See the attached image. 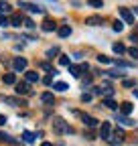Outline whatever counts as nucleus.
<instances>
[{
	"mask_svg": "<svg viewBox=\"0 0 138 146\" xmlns=\"http://www.w3.org/2000/svg\"><path fill=\"white\" fill-rule=\"evenodd\" d=\"M90 100H92L90 94H83V96H81V102H90Z\"/></svg>",
	"mask_w": 138,
	"mask_h": 146,
	"instance_id": "e433bc0d",
	"label": "nucleus"
},
{
	"mask_svg": "<svg viewBox=\"0 0 138 146\" xmlns=\"http://www.w3.org/2000/svg\"><path fill=\"white\" fill-rule=\"evenodd\" d=\"M85 25L98 27V25H102V18H100V16H90V18H85Z\"/></svg>",
	"mask_w": 138,
	"mask_h": 146,
	"instance_id": "9b49d317",
	"label": "nucleus"
},
{
	"mask_svg": "<svg viewBox=\"0 0 138 146\" xmlns=\"http://www.w3.org/2000/svg\"><path fill=\"white\" fill-rule=\"evenodd\" d=\"M106 73H108L110 77H122L124 75V73H120V71H106Z\"/></svg>",
	"mask_w": 138,
	"mask_h": 146,
	"instance_id": "2f4dec72",
	"label": "nucleus"
},
{
	"mask_svg": "<svg viewBox=\"0 0 138 146\" xmlns=\"http://www.w3.org/2000/svg\"><path fill=\"white\" fill-rule=\"evenodd\" d=\"M88 4H90V6H94V8H102V6H104L102 0H88Z\"/></svg>",
	"mask_w": 138,
	"mask_h": 146,
	"instance_id": "aec40b11",
	"label": "nucleus"
},
{
	"mask_svg": "<svg viewBox=\"0 0 138 146\" xmlns=\"http://www.w3.org/2000/svg\"><path fill=\"white\" fill-rule=\"evenodd\" d=\"M69 71H71L75 77H79V75H81V67H77V65H69Z\"/></svg>",
	"mask_w": 138,
	"mask_h": 146,
	"instance_id": "a211bd4d",
	"label": "nucleus"
},
{
	"mask_svg": "<svg viewBox=\"0 0 138 146\" xmlns=\"http://www.w3.org/2000/svg\"><path fill=\"white\" fill-rule=\"evenodd\" d=\"M120 122H122L124 126H134V122H132V120H128L126 116H120Z\"/></svg>",
	"mask_w": 138,
	"mask_h": 146,
	"instance_id": "bb28decb",
	"label": "nucleus"
},
{
	"mask_svg": "<svg viewBox=\"0 0 138 146\" xmlns=\"http://www.w3.org/2000/svg\"><path fill=\"white\" fill-rule=\"evenodd\" d=\"M134 12H136V14H138V6H136V8H134Z\"/></svg>",
	"mask_w": 138,
	"mask_h": 146,
	"instance_id": "a19ab883",
	"label": "nucleus"
},
{
	"mask_svg": "<svg viewBox=\"0 0 138 146\" xmlns=\"http://www.w3.org/2000/svg\"><path fill=\"white\" fill-rule=\"evenodd\" d=\"M27 81H29V83L39 81V73H37V71H27Z\"/></svg>",
	"mask_w": 138,
	"mask_h": 146,
	"instance_id": "ddd939ff",
	"label": "nucleus"
},
{
	"mask_svg": "<svg viewBox=\"0 0 138 146\" xmlns=\"http://www.w3.org/2000/svg\"><path fill=\"white\" fill-rule=\"evenodd\" d=\"M25 27H27V29H34L37 25H34V23L31 21V18H25Z\"/></svg>",
	"mask_w": 138,
	"mask_h": 146,
	"instance_id": "c756f323",
	"label": "nucleus"
},
{
	"mask_svg": "<svg viewBox=\"0 0 138 146\" xmlns=\"http://www.w3.org/2000/svg\"><path fill=\"white\" fill-rule=\"evenodd\" d=\"M116 138H118V142H122L124 140V130H120V128H118V130H116Z\"/></svg>",
	"mask_w": 138,
	"mask_h": 146,
	"instance_id": "c85d7f7f",
	"label": "nucleus"
},
{
	"mask_svg": "<svg viewBox=\"0 0 138 146\" xmlns=\"http://www.w3.org/2000/svg\"><path fill=\"white\" fill-rule=\"evenodd\" d=\"M122 85H124V87H132V85H134V79H124Z\"/></svg>",
	"mask_w": 138,
	"mask_h": 146,
	"instance_id": "f704fd0d",
	"label": "nucleus"
},
{
	"mask_svg": "<svg viewBox=\"0 0 138 146\" xmlns=\"http://www.w3.org/2000/svg\"><path fill=\"white\" fill-rule=\"evenodd\" d=\"M130 41L134 43V47L138 49V33H132V36H130Z\"/></svg>",
	"mask_w": 138,
	"mask_h": 146,
	"instance_id": "7c9ffc66",
	"label": "nucleus"
},
{
	"mask_svg": "<svg viewBox=\"0 0 138 146\" xmlns=\"http://www.w3.org/2000/svg\"><path fill=\"white\" fill-rule=\"evenodd\" d=\"M41 100H43L45 104H53V94H43Z\"/></svg>",
	"mask_w": 138,
	"mask_h": 146,
	"instance_id": "412c9836",
	"label": "nucleus"
},
{
	"mask_svg": "<svg viewBox=\"0 0 138 146\" xmlns=\"http://www.w3.org/2000/svg\"><path fill=\"white\" fill-rule=\"evenodd\" d=\"M21 23H23V16L21 14H12L10 16V27H21Z\"/></svg>",
	"mask_w": 138,
	"mask_h": 146,
	"instance_id": "f8f14e48",
	"label": "nucleus"
},
{
	"mask_svg": "<svg viewBox=\"0 0 138 146\" xmlns=\"http://www.w3.org/2000/svg\"><path fill=\"white\" fill-rule=\"evenodd\" d=\"M114 53H118V55H122V53H126V47H124L122 43H116V45H114Z\"/></svg>",
	"mask_w": 138,
	"mask_h": 146,
	"instance_id": "f3484780",
	"label": "nucleus"
},
{
	"mask_svg": "<svg viewBox=\"0 0 138 146\" xmlns=\"http://www.w3.org/2000/svg\"><path fill=\"white\" fill-rule=\"evenodd\" d=\"M120 16H122L128 25H136V23H134V14H132L128 8H120Z\"/></svg>",
	"mask_w": 138,
	"mask_h": 146,
	"instance_id": "7ed1b4c3",
	"label": "nucleus"
},
{
	"mask_svg": "<svg viewBox=\"0 0 138 146\" xmlns=\"http://www.w3.org/2000/svg\"><path fill=\"white\" fill-rule=\"evenodd\" d=\"M41 146H53V144H51V142H43Z\"/></svg>",
	"mask_w": 138,
	"mask_h": 146,
	"instance_id": "58836bf2",
	"label": "nucleus"
},
{
	"mask_svg": "<svg viewBox=\"0 0 138 146\" xmlns=\"http://www.w3.org/2000/svg\"><path fill=\"white\" fill-rule=\"evenodd\" d=\"M102 104H104V106H108L110 110H118V104H116L114 100H110V98H106V100H104Z\"/></svg>",
	"mask_w": 138,
	"mask_h": 146,
	"instance_id": "dca6fc26",
	"label": "nucleus"
},
{
	"mask_svg": "<svg viewBox=\"0 0 138 146\" xmlns=\"http://www.w3.org/2000/svg\"><path fill=\"white\" fill-rule=\"evenodd\" d=\"M98 61H100V63H106V65H108V63H112V59H110V57H106V55H98Z\"/></svg>",
	"mask_w": 138,
	"mask_h": 146,
	"instance_id": "b1692460",
	"label": "nucleus"
},
{
	"mask_svg": "<svg viewBox=\"0 0 138 146\" xmlns=\"http://www.w3.org/2000/svg\"><path fill=\"white\" fill-rule=\"evenodd\" d=\"M57 29V25L51 21V18H45V23H43V31L45 33H51V31H55Z\"/></svg>",
	"mask_w": 138,
	"mask_h": 146,
	"instance_id": "1a4fd4ad",
	"label": "nucleus"
},
{
	"mask_svg": "<svg viewBox=\"0 0 138 146\" xmlns=\"http://www.w3.org/2000/svg\"><path fill=\"white\" fill-rule=\"evenodd\" d=\"M53 130H55L57 134H67V132H69V124H67L63 118L55 116V118H53Z\"/></svg>",
	"mask_w": 138,
	"mask_h": 146,
	"instance_id": "f257e3e1",
	"label": "nucleus"
},
{
	"mask_svg": "<svg viewBox=\"0 0 138 146\" xmlns=\"http://www.w3.org/2000/svg\"><path fill=\"white\" fill-rule=\"evenodd\" d=\"M57 35L61 36V39H65V36H69V35H71V27H69V25L59 27V29H57Z\"/></svg>",
	"mask_w": 138,
	"mask_h": 146,
	"instance_id": "39448f33",
	"label": "nucleus"
},
{
	"mask_svg": "<svg viewBox=\"0 0 138 146\" xmlns=\"http://www.w3.org/2000/svg\"><path fill=\"white\" fill-rule=\"evenodd\" d=\"M128 55H130V57H132V59H136V61H138V49H136V47H132V49H128Z\"/></svg>",
	"mask_w": 138,
	"mask_h": 146,
	"instance_id": "5701e85b",
	"label": "nucleus"
},
{
	"mask_svg": "<svg viewBox=\"0 0 138 146\" xmlns=\"http://www.w3.org/2000/svg\"><path fill=\"white\" fill-rule=\"evenodd\" d=\"M6 10H10V6H8L6 2H2V0H0V12H6Z\"/></svg>",
	"mask_w": 138,
	"mask_h": 146,
	"instance_id": "72a5a7b5",
	"label": "nucleus"
},
{
	"mask_svg": "<svg viewBox=\"0 0 138 146\" xmlns=\"http://www.w3.org/2000/svg\"><path fill=\"white\" fill-rule=\"evenodd\" d=\"M2 81L8 83V85H12V83H16V75H14V73H6V75L2 77Z\"/></svg>",
	"mask_w": 138,
	"mask_h": 146,
	"instance_id": "4468645a",
	"label": "nucleus"
},
{
	"mask_svg": "<svg viewBox=\"0 0 138 146\" xmlns=\"http://www.w3.org/2000/svg\"><path fill=\"white\" fill-rule=\"evenodd\" d=\"M4 124H6V116L0 114V126H4Z\"/></svg>",
	"mask_w": 138,
	"mask_h": 146,
	"instance_id": "4c0bfd02",
	"label": "nucleus"
},
{
	"mask_svg": "<svg viewBox=\"0 0 138 146\" xmlns=\"http://www.w3.org/2000/svg\"><path fill=\"white\" fill-rule=\"evenodd\" d=\"M12 65H14L16 71H25V69H27V59H25V57H16Z\"/></svg>",
	"mask_w": 138,
	"mask_h": 146,
	"instance_id": "20e7f679",
	"label": "nucleus"
},
{
	"mask_svg": "<svg viewBox=\"0 0 138 146\" xmlns=\"http://www.w3.org/2000/svg\"><path fill=\"white\" fill-rule=\"evenodd\" d=\"M83 124L88 126V128H96L98 126V120L94 116H88V114H83Z\"/></svg>",
	"mask_w": 138,
	"mask_h": 146,
	"instance_id": "423d86ee",
	"label": "nucleus"
},
{
	"mask_svg": "<svg viewBox=\"0 0 138 146\" xmlns=\"http://www.w3.org/2000/svg\"><path fill=\"white\" fill-rule=\"evenodd\" d=\"M0 27H10V18H6V16H0Z\"/></svg>",
	"mask_w": 138,
	"mask_h": 146,
	"instance_id": "a878e982",
	"label": "nucleus"
},
{
	"mask_svg": "<svg viewBox=\"0 0 138 146\" xmlns=\"http://www.w3.org/2000/svg\"><path fill=\"white\" fill-rule=\"evenodd\" d=\"M53 89H57V91H67L69 85H67L65 81H57V83H53Z\"/></svg>",
	"mask_w": 138,
	"mask_h": 146,
	"instance_id": "2eb2a0df",
	"label": "nucleus"
},
{
	"mask_svg": "<svg viewBox=\"0 0 138 146\" xmlns=\"http://www.w3.org/2000/svg\"><path fill=\"white\" fill-rule=\"evenodd\" d=\"M110 134H112V126H110V122H102V126H100V138L110 140Z\"/></svg>",
	"mask_w": 138,
	"mask_h": 146,
	"instance_id": "f03ea898",
	"label": "nucleus"
},
{
	"mask_svg": "<svg viewBox=\"0 0 138 146\" xmlns=\"http://www.w3.org/2000/svg\"><path fill=\"white\" fill-rule=\"evenodd\" d=\"M132 104L130 102H124V104H120V112H122V116H128V114H132Z\"/></svg>",
	"mask_w": 138,
	"mask_h": 146,
	"instance_id": "6e6552de",
	"label": "nucleus"
},
{
	"mask_svg": "<svg viewBox=\"0 0 138 146\" xmlns=\"http://www.w3.org/2000/svg\"><path fill=\"white\" fill-rule=\"evenodd\" d=\"M23 138H25L27 142H33V140H34V134H33V132H25V134H23Z\"/></svg>",
	"mask_w": 138,
	"mask_h": 146,
	"instance_id": "cd10ccee",
	"label": "nucleus"
},
{
	"mask_svg": "<svg viewBox=\"0 0 138 146\" xmlns=\"http://www.w3.org/2000/svg\"><path fill=\"white\" fill-rule=\"evenodd\" d=\"M0 140H2V142H8V144H16V142H14L8 134H4V132H0Z\"/></svg>",
	"mask_w": 138,
	"mask_h": 146,
	"instance_id": "6ab92c4d",
	"label": "nucleus"
},
{
	"mask_svg": "<svg viewBox=\"0 0 138 146\" xmlns=\"http://www.w3.org/2000/svg\"><path fill=\"white\" fill-rule=\"evenodd\" d=\"M104 94H106V96H108V98H110V96H112V94H114V89H112V87H106V89H104Z\"/></svg>",
	"mask_w": 138,
	"mask_h": 146,
	"instance_id": "c9c22d12",
	"label": "nucleus"
},
{
	"mask_svg": "<svg viewBox=\"0 0 138 146\" xmlns=\"http://www.w3.org/2000/svg\"><path fill=\"white\" fill-rule=\"evenodd\" d=\"M59 63H61L63 67H69V65H71V61H69V57H67V55H63V57H59Z\"/></svg>",
	"mask_w": 138,
	"mask_h": 146,
	"instance_id": "4be33fe9",
	"label": "nucleus"
},
{
	"mask_svg": "<svg viewBox=\"0 0 138 146\" xmlns=\"http://www.w3.org/2000/svg\"><path fill=\"white\" fill-rule=\"evenodd\" d=\"M14 91H16L19 96H21V94H23V96H27L31 89H29V83H16V89H14Z\"/></svg>",
	"mask_w": 138,
	"mask_h": 146,
	"instance_id": "9d476101",
	"label": "nucleus"
},
{
	"mask_svg": "<svg viewBox=\"0 0 138 146\" xmlns=\"http://www.w3.org/2000/svg\"><path fill=\"white\" fill-rule=\"evenodd\" d=\"M114 31H116V33H122V31H124V25L120 23V21H116V23H114Z\"/></svg>",
	"mask_w": 138,
	"mask_h": 146,
	"instance_id": "393cba45",
	"label": "nucleus"
},
{
	"mask_svg": "<svg viewBox=\"0 0 138 146\" xmlns=\"http://www.w3.org/2000/svg\"><path fill=\"white\" fill-rule=\"evenodd\" d=\"M19 6H21V8H27V10H31V12H37V14H39V12H43V10H41V8L37 6V4H29V2H19Z\"/></svg>",
	"mask_w": 138,
	"mask_h": 146,
	"instance_id": "0eeeda50",
	"label": "nucleus"
},
{
	"mask_svg": "<svg viewBox=\"0 0 138 146\" xmlns=\"http://www.w3.org/2000/svg\"><path fill=\"white\" fill-rule=\"evenodd\" d=\"M53 55H57V47H53V49L47 51V57H49V59H53Z\"/></svg>",
	"mask_w": 138,
	"mask_h": 146,
	"instance_id": "473e14b6",
	"label": "nucleus"
},
{
	"mask_svg": "<svg viewBox=\"0 0 138 146\" xmlns=\"http://www.w3.org/2000/svg\"><path fill=\"white\" fill-rule=\"evenodd\" d=\"M134 98H138V89H134Z\"/></svg>",
	"mask_w": 138,
	"mask_h": 146,
	"instance_id": "ea45409f",
	"label": "nucleus"
}]
</instances>
